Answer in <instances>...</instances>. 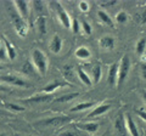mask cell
I'll list each match as a JSON object with an SVG mask.
<instances>
[{"mask_svg": "<svg viewBox=\"0 0 146 136\" xmlns=\"http://www.w3.org/2000/svg\"><path fill=\"white\" fill-rule=\"evenodd\" d=\"M61 49H62V39L58 34H55L51 42H50V50L54 53H58L61 51Z\"/></svg>", "mask_w": 146, "mask_h": 136, "instance_id": "cell-12", "label": "cell"}, {"mask_svg": "<svg viewBox=\"0 0 146 136\" xmlns=\"http://www.w3.org/2000/svg\"><path fill=\"white\" fill-rule=\"evenodd\" d=\"M115 126L119 134H123L124 129H127L125 128V116L123 114V113H119V114L117 116L116 120H115Z\"/></svg>", "mask_w": 146, "mask_h": 136, "instance_id": "cell-14", "label": "cell"}, {"mask_svg": "<svg viewBox=\"0 0 146 136\" xmlns=\"http://www.w3.org/2000/svg\"><path fill=\"white\" fill-rule=\"evenodd\" d=\"M65 85H67V84H66V83H60V81H55V83H51V84L46 85V86L44 88L43 92H44V94H51L52 91L57 90L58 88H63Z\"/></svg>", "mask_w": 146, "mask_h": 136, "instance_id": "cell-24", "label": "cell"}, {"mask_svg": "<svg viewBox=\"0 0 146 136\" xmlns=\"http://www.w3.org/2000/svg\"><path fill=\"white\" fill-rule=\"evenodd\" d=\"M117 1H115V0H110V1H102V3H100V5H101L102 7H107V6H113V5H116Z\"/></svg>", "mask_w": 146, "mask_h": 136, "instance_id": "cell-36", "label": "cell"}, {"mask_svg": "<svg viewBox=\"0 0 146 136\" xmlns=\"http://www.w3.org/2000/svg\"><path fill=\"white\" fill-rule=\"evenodd\" d=\"M79 129L84 130V131H88L90 134H94L96 133L98 129H99V124L98 123H93V121H90V123H83V124H78L77 125Z\"/></svg>", "mask_w": 146, "mask_h": 136, "instance_id": "cell-15", "label": "cell"}, {"mask_svg": "<svg viewBox=\"0 0 146 136\" xmlns=\"http://www.w3.org/2000/svg\"><path fill=\"white\" fill-rule=\"evenodd\" d=\"M35 26H36V29H38L40 35H44L46 33V20H45L44 16H39L38 18H36Z\"/></svg>", "mask_w": 146, "mask_h": 136, "instance_id": "cell-17", "label": "cell"}, {"mask_svg": "<svg viewBox=\"0 0 146 136\" xmlns=\"http://www.w3.org/2000/svg\"><path fill=\"white\" fill-rule=\"evenodd\" d=\"M143 96H144V100H145V102H146V92L143 91Z\"/></svg>", "mask_w": 146, "mask_h": 136, "instance_id": "cell-41", "label": "cell"}, {"mask_svg": "<svg viewBox=\"0 0 146 136\" xmlns=\"http://www.w3.org/2000/svg\"><path fill=\"white\" fill-rule=\"evenodd\" d=\"M5 56H6V49L0 44V60H5Z\"/></svg>", "mask_w": 146, "mask_h": 136, "instance_id": "cell-38", "label": "cell"}, {"mask_svg": "<svg viewBox=\"0 0 146 136\" xmlns=\"http://www.w3.org/2000/svg\"><path fill=\"white\" fill-rule=\"evenodd\" d=\"M62 74L65 77V79L70 80V81H73V77H74V69H73V67L67 65L62 68Z\"/></svg>", "mask_w": 146, "mask_h": 136, "instance_id": "cell-26", "label": "cell"}, {"mask_svg": "<svg viewBox=\"0 0 146 136\" xmlns=\"http://www.w3.org/2000/svg\"><path fill=\"white\" fill-rule=\"evenodd\" d=\"M0 91H7V88L4 86L3 84H0Z\"/></svg>", "mask_w": 146, "mask_h": 136, "instance_id": "cell-40", "label": "cell"}, {"mask_svg": "<svg viewBox=\"0 0 146 136\" xmlns=\"http://www.w3.org/2000/svg\"><path fill=\"white\" fill-rule=\"evenodd\" d=\"M16 136H21V135H16Z\"/></svg>", "mask_w": 146, "mask_h": 136, "instance_id": "cell-45", "label": "cell"}, {"mask_svg": "<svg viewBox=\"0 0 146 136\" xmlns=\"http://www.w3.org/2000/svg\"><path fill=\"white\" fill-rule=\"evenodd\" d=\"M0 136H6L5 134H1V133H0Z\"/></svg>", "mask_w": 146, "mask_h": 136, "instance_id": "cell-43", "label": "cell"}, {"mask_svg": "<svg viewBox=\"0 0 146 136\" xmlns=\"http://www.w3.org/2000/svg\"><path fill=\"white\" fill-rule=\"evenodd\" d=\"M3 105H4V107L9 108V110H12V111H15V112H22V111H25V107H21V106H18V105H15V103L4 102Z\"/></svg>", "mask_w": 146, "mask_h": 136, "instance_id": "cell-30", "label": "cell"}, {"mask_svg": "<svg viewBox=\"0 0 146 136\" xmlns=\"http://www.w3.org/2000/svg\"><path fill=\"white\" fill-rule=\"evenodd\" d=\"M22 73L25 75H35V67L31 61H26L25 65L22 66Z\"/></svg>", "mask_w": 146, "mask_h": 136, "instance_id": "cell-19", "label": "cell"}, {"mask_svg": "<svg viewBox=\"0 0 146 136\" xmlns=\"http://www.w3.org/2000/svg\"><path fill=\"white\" fill-rule=\"evenodd\" d=\"M76 57L77 58H80V60H86V58H89L91 56V52L89 51V49L88 48H85V46H80L76 50Z\"/></svg>", "mask_w": 146, "mask_h": 136, "instance_id": "cell-18", "label": "cell"}, {"mask_svg": "<svg viewBox=\"0 0 146 136\" xmlns=\"http://www.w3.org/2000/svg\"><path fill=\"white\" fill-rule=\"evenodd\" d=\"M32 5H33L35 12L38 13L39 16H44L45 13V4L43 1H39V0H34V1L31 3Z\"/></svg>", "mask_w": 146, "mask_h": 136, "instance_id": "cell-25", "label": "cell"}, {"mask_svg": "<svg viewBox=\"0 0 146 136\" xmlns=\"http://www.w3.org/2000/svg\"><path fill=\"white\" fill-rule=\"evenodd\" d=\"M71 28H72V30L73 32H74V33H79V22H78V20H77V18H73L72 20V27H71Z\"/></svg>", "mask_w": 146, "mask_h": 136, "instance_id": "cell-33", "label": "cell"}, {"mask_svg": "<svg viewBox=\"0 0 146 136\" xmlns=\"http://www.w3.org/2000/svg\"><path fill=\"white\" fill-rule=\"evenodd\" d=\"M135 18H136V21H138V23L145 24L146 23V10L143 11V12H139L138 15L135 16Z\"/></svg>", "mask_w": 146, "mask_h": 136, "instance_id": "cell-31", "label": "cell"}, {"mask_svg": "<svg viewBox=\"0 0 146 136\" xmlns=\"http://www.w3.org/2000/svg\"><path fill=\"white\" fill-rule=\"evenodd\" d=\"M72 121V117H68V116H55V117H49L46 119H43V120H39L36 121V125H42V126H61V125H65L67 123Z\"/></svg>", "mask_w": 146, "mask_h": 136, "instance_id": "cell-4", "label": "cell"}, {"mask_svg": "<svg viewBox=\"0 0 146 136\" xmlns=\"http://www.w3.org/2000/svg\"><path fill=\"white\" fill-rule=\"evenodd\" d=\"M4 44H5V49H6V53H7V57L10 60H15L16 56H17V52H16V48L9 42V40L5 38L4 39Z\"/></svg>", "mask_w": 146, "mask_h": 136, "instance_id": "cell-16", "label": "cell"}, {"mask_svg": "<svg viewBox=\"0 0 146 136\" xmlns=\"http://www.w3.org/2000/svg\"><path fill=\"white\" fill-rule=\"evenodd\" d=\"M32 62L35 67V69L38 71V73L40 75H44L48 71V56L39 49H34L33 52H32Z\"/></svg>", "mask_w": 146, "mask_h": 136, "instance_id": "cell-2", "label": "cell"}, {"mask_svg": "<svg viewBox=\"0 0 146 136\" xmlns=\"http://www.w3.org/2000/svg\"><path fill=\"white\" fill-rule=\"evenodd\" d=\"M91 72H93V83L94 84H98L100 79H101V75H102V68L100 65H94L93 68H91Z\"/></svg>", "mask_w": 146, "mask_h": 136, "instance_id": "cell-20", "label": "cell"}, {"mask_svg": "<svg viewBox=\"0 0 146 136\" xmlns=\"http://www.w3.org/2000/svg\"><path fill=\"white\" fill-rule=\"evenodd\" d=\"M118 68H119V63L115 62L112 63L108 68V74H107V81L108 85L111 86H117V81H118Z\"/></svg>", "mask_w": 146, "mask_h": 136, "instance_id": "cell-7", "label": "cell"}, {"mask_svg": "<svg viewBox=\"0 0 146 136\" xmlns=\"http://www.w3.org/2000/svg\"><path fill=\"white\" fill-rule=\"evenodd\" d=\"M118 23H125V22L128 21V15L125 11H119L116 15V18H115Z\"/></svg>", "mask_w": 146, "mask_h": 136, "instance_id": "cell-29", "label": "cell"}, {"mask_svg": "<svg viewBox=\"0 0 146 136\" xmlns=\"http://www.w3.org/2000/svg\"><path fill=\"white\" fill-rule=\"evenodd\" d=\"M0 80L5 81L7 84L15 85V86H29L28 83L25 81L22 78L17 75H12V74H5V75H0Z\"/></svg>", "mask_w": 146, "mask_h": 136, "instance_id": "cell-6", "label": "cell"}, {"mask_svg": "<svg viewBox=\"0 0 146 136\" xmlns=\"http://www.w3.org/2000/svg\"><path fill=\"white\" fill-rule=\"evenodd\" d=\"M50 100H52L51 94H39L35 96H32L29 98H26L25 102L26 103H39V102H48Z\"/></svg>", "mask_w": 146, "mask_h": 136, "instance_id": "cell-11", "label": "cell"}, {"mask_svg": "<svg viewBox=\"0 0 146 136\" xmlns=\"http://www.w3.org/2000/svg\"><path fill=\"white\" fill-rule=\"evenodd\" d=\"M9 15H10V18L12 21L13 26H15L17 34L20 37L25 38L27 35V32H28V24H27L26 20L22 18V16L18 13V11L16 10V7L13 5L11 7H9Z\"/></svg>", "mask_w": 146, "mask_h": 136, "instance_id": "cell-1", "label": "cell"}, {"mask_svg": "<svg viewBox=\"0 0 146 136\" xmlns=\"http://www.w3.org/2000/svg\"><path fill=\"white\" fill-rule=\"evenodd\" d=\"M111 110V105L110 103H100L96 107H94V110L91 111L88 117H98V116H102L105 113H107Z\"/></svg>", "mask_w": 146, "mask_h": 136, "instance_id": "cell-10", "label": "cell"}, {"mask_svg": "<svg viewBox=\"0 0 146 136\" xmlns=\"http://www.w3.org/2000/svg\"><path fill=\"white\" fill-rule=\"evenodd\" d=\"M54 5L56 6V13H57V17H58V20H60L61 24L70 29L72 27V20H71L70 15L67 13V11L65 10V7H63L60 3H54Z\"/></svg>", "mask_w": 146, "mask_h": 136, "instance_id": "cell-5", "label": "cell"}, {"mask_svg": "<svg viewBox=\"0 0 146 136\" xmlns=\"http://www.w3.org/2000/svg\"><path fill=\"white\" fill-rule=\"evenodd\" d=\"M140 72H141V77L146 80V62H143L140 66Z\"/></svg>", "mask_w": 146, "mask_h": 136, "instance_id": "cell-35", "label": "cell"}, {"mask_svg": "<svg viewBox=\"0 0 146 136\" xmlns=\"http://www.w3.org/2000/svg\"><path fill=\"white\" fill-rule=\"evenodd\" d=\"M125 128L128 131H129V134L131 136H141L139 133L138 126H136L135 121H134L133 118H131L130 114H125Z\"/></svg>", "mask_w": 146, "mask_h": 136, "instance_id": "cell-9", "label": "cell"}, {"mask_svg": "<svg viewBox=\"0 0 146 136\" xmlns=\"http://www.w3.org/2000/svg\"><path fill=\"white\" fill-rule=\"evenodd\" d=\"M12 5L16 7V10L22 16V18L27 21L29 16V3L25 1V0H16V1H13Z\"/></svg>", "mask_w": 146, "mask_h": 136, "instance_id": "cell-8", "label": "cell"}, {"mask_svg": "<svg viewBox=\"0 0 146 136\" xmlns=\"http://www.w3.org/2000/svg\"><path fill=\"white\" fill-rule=\"evenodd\" d=\"M78 95H79V92L66 94V95H62V96H60V97L54 98V102H56V103H65V102L71 101V100H73V98H76L77 96H78Z\"/></svg>", "mask_w": 146, "mask_h": 136, "instance_id": "cell-23", "label": "cell"}, {"mask_svg": "<svg viewBox=\"0 0 146 136\" xmlns=\"http://www.w3.org/2000/svg\"><path fill=\"white\" fill-rule=\"evenodd\" d=\"M130 67H131L130 58L125 53V55L122 56L121 61H119V68H118V81H117V88L118 89H119L123 85V83H124L127 75L130 71Z\"/></svg>", "mask_w": 146, "mask_h": 136, "instance_id": "cell-3", "label": "cell"}, {"mask_svg": "<svg viewBox=\"0 0 146 136\" xmlns=\"http://www.w3.org/2000/svg\"><path fill=\"white\" fill-rule=\"evenodd\" d=\"M100 48L105 49V50H112L115 48V38L113 37H110V35H105L100 39Z\"/></svg>", "mask_w": 146, "mask_h": 136, "instance_id": "cell-13", "label": "cell"}, {"mask_svg": "<svg viewBox=\"0 0 146 136\" xmlns=\"http://www.w3.org/2000/svg\"><path fill=\"white\" fill-rule=\"evenodd\" d=\"M98 16H99V18L101 20V22L102 23H105V24H107L108 27H115V23H113V21H112V18L110 17L108 15L105 11H102V10H99L98 11Z\"/></svg>", "mask_w": 146, "mask_h": 136, "instance_id": "cell-22", "label": "cell"}, {"mask_svg": "<svg viewBox=\"0 0 146 136\" xmlns=\"http://www.w3.org/2000/svg\"><path fill=\"white\" fill-rule=\"evenodd\" d=\"M136 114H138L143 120L146 121V111L145 110H136Z\"/></svg>", "mask_w": 146, "mask_h": 136, "instance_id": "cell-37", "label": "cell"}, {"mask_svg": "<svg viewBox=\"0 0 146 136\" xmlns=\"http://www.w3.org/2000/svg\"><path fill=\"white\" fill-rule=\"evenodd\" d=\"M145 49H146V39L145 38H141L138 43H136V46H135V51L139 56H141L143 53L145 52Z\"/></svg>", "mask_w": 146, "mask_h": 136, "instance_id": "cell-28", "label": "cell"}, {"mask_svg": "<svg viewBox=\"0 0 146 136\" xmlns=\"http://www.w3.org/2000/svg\"><path fill=\"white\" fill-rule=\"evenodd\" d=\"M3 68H4V67H3L1 65H0V71H1V69H3Z\"/></svg>", "mask_w": 146, "mask_h": 136, "instance_id": "cell-44", "label": "cell"}, {"mask_svg": "<svg viewBox=\"0 0 146 136\" xmlns=\"http://www.w3.org/2000/svg\"><path fill=\"white\" fill-rule=\"evenodd\" d=\"M61 136H77V135H76V134L70 133V131H66V133H62V134H61Z\"/></svg>", "mask_w": 146, "mask_h": 136, "instance_id": "cell-39", "label": "cell"}, {"mask_svg": "<svg viewBox=\"0 0 146 136\" xmlns=\"http://www.w3.org/2000/svg\"><path fill=\"white\" fill-rule=\"evenodd\" d=\"M95 103L94 102H83V103H78L77 106L72 107L71 111L72 112H79V111H84V110H88V108L94 107Z\"/></svg>", "mask_w": 146, "mask_h": 136, "instance_id": "cell-27", "label": "cell"}, {"mask_svg": "<svg viewBox=\"0 0 146 136\" xmlns=\"http://www.w3.org/2000/svg\"><path fill=\"white\" fill-rule=\"evenodd\" d=\"M82 28H83L84 30V33L86 35H90L91 33H93V29H91V26L86 21H83V23H82Z\"/></svg>", "mask_w": 146, "mask_h": 136, "instance_id": "cell-32", "label": "cell"}, {"mask_svg": "<svg viewBox=\"0 0 146 136\" xmlns=\"http://www.w3.org/2000/svg\"><path fill=\"white\" fill-rule=\"evenodd\" d=\"M79 9L82 11H84V12H86L89 10V4L86 3V1H80L79 3Z\"/></svg>", "mask_w": 146, "mask_h": 136, "instance_id": "cell-34", "label": "cell"}, {"mask_svg": "<svg viewBox=\"0 0 146 136\" xmlns=\"http://www.w3.org/2000/svg\"><path fill=\"white\" fill-rule=\"evenodd\" d=\"M77 74H78V78H79V80L83 83L84 85H86V86H90L91 84H93V80H91L90 78H89V75L85 73V72L82 69V68H78L77 69Z\"/></svg>", "mask_w": 146, "mask_h": 136, "instance_id": "cell-21", "label": "cell"}, {"mask_svg": "<svg viewBox=\"0 0 146 136\" xmlns=\"http://www.w3.org/2000/svg\"><path fill=\"white\" fill-rule=\"evenodd\" d=\"M0 116H5V112H4V111H1V110H0Z\"/></svg>", "mask_w": 146, "mask_h": 136, "instance_id": "cell-42", "label": "cell"}]
</instances>
